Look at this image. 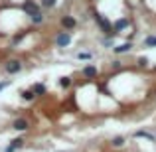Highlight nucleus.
Segmentation results:
<instances>
[{
  "label": "nucleus",
  "instance_id": "f8f14e48",
  "mask_svg": "<svg viewBox=\"0 0 156 152\" xmlns=\"http://www.w3.org/2000/svg\"><path fill=\"white\" fill-rule=\"evenodd\" d=\"M133 136L144 138V140H148V142H156V134H154V133H148V130H134Z\"/></svg>",
  "mask_w": 156,
  "mask_h": 152
},
{
  "label": "nucleus",
  "instance_id": "a211bd4d",
  "mask_svg": "<svg viewBox=\"0 0 156 152\" xmlns=\"http://www.w3.org/2000/svg\"><path fill=\"white\" fill-rule=\"evenodd\" d=\"M142 46L144 48H156V36H146L142 40Z\"/></svg>",
  "mask_w": 156,
  "mask_h": 152
},
{
  "label": "nucleus",
  "instance_id": "39448f33",
  "mask_svg": "<svg viewBox=\"0 0 156 152\" xmlns=\"http://www.w3.org/2000/svg\"><path fill=\"white\" fill-rule=\"evenodd\" d=\"M129 28H130V16H122V18H119V20L113 22V36L117 38L119 34L129 32Z\"/></svg>",
  "mask_w": 156,
  "mask_h": 152
},
{
  "label": "nucleus",
  "instance_id": "f257e3e1",
  "mask_svg": "<svg viewBox=\"0 0 156 152\" xmlns=\"http://www.w3.org/2000/svg\"><path fill=\"white\" fill-rule=\"evenodd\" d=\"M93 20H95V24L99 26V30L103 32L105 36H111V38H115V36H113V22H111L107 16H103L101 12H97V10H93Z\"/></svg>",
  "mask_w": 156,
  "mask_h": 152
},
{
  "label": "nucleus",
  "instance_id": "412c9836",
  "mask_svg": "<svg viewBox=\"0 0 156 152\" xmlns=\"http://www.w3.org/2000/svg\"><path fill=\"white\" fill-rule=\"evenodd\" d=\"M57 4V0H40V6L46 8V10H50V8H53Z\"/></svg>",
  "mask_w": 156,
  "mask_h": 152
},
{
  "label": "nucleus",
  "instance_id": "ddd939ff",
  "mask_svg": "<svg viewBox=\"0 0 156 152\" xmlns=\"http://www.w3.org/2000/svg\"><path fill=\"white\" fill-rule=\"evenodd\" d=\"M109 144H111V148H125L126 146V136H113Z\"/></svg>",
  "mask_w": 156,
  "mask_h": 152
},
{
  "label": "nucleus",
  "instance_id": "1a4fd4ad",
  "mask_svg": "<svg viewBox=\"0 0 156 152\" xmlns=\"http://www.w3.org/2000/svg\"><path fill=\"white\" fill-rule=\"evenodd\" d=\"M24 144H26V140H24L22 136H16V138H12L10 144H8L2 152H18L20 148H24Z\"/></svg>",
  "mask_w": 156,
  "mask_h": 152
},
{
  "label": "nucleus",
  "instance_id": "6ab92c4d",
  "mask_svg": "<svg viewBox=\"0 0 156 152\" xmlns=\"http://www.w3.org/2000/svg\"><path fill=\"white\" fill-rule=\"evenodd\" d=\"M30 22L34 24V26H40V24L44 22V12H38V14H34V16H30Z\"/></svg>",
  "mask_w": 156,
  "mask_h": 152
},
{
  "label": "nucleus",
  "instance_id": "6e6552de",
  "mask_svg": "<svg viewBox=\"0 0 156 152\" xmlns=\"http://www.w3.org/2000/svg\"><path fill=\"white\" fill-rule=\"evenodd\" d=\"M59 24H61V28H63V30H69V32L77 28V20L73 18L71 14H63L59 18Z\"/></svg>",
  "mask_w": 156,
  "mask_h": 152
},
{
  "label": "nucleus",
  "instance_id": "2eb2a0df",
  "mask_svg": "<svg viewBox=\"0 0 156 152\" xmlns=\"http://www.w3.org/2000/svg\"><path fill=\"white\" fill-rule=\"evenodd\" d=\"M26 36H28V30H22L20 34H14V36H12V42H10V48H16L24 38H26Z\"/></svg>",
  "mask_w": 156,
  "mask_h": 152
},
{
  "label": "nucleus",
  "instance_id": "7ed1b4c3",
  "mask_svg": "<svg viewBox=\"0 0 156 152\" xmlns=\"http://www.w3.org/2000/svg\"><path fill=\"white\" fill-rule=\"evenodd\" d=\"M81 77H83L87 83L97 81V79H99V67H97V65H93V63L83 65V67H81Z\"/></svg>",
  "mask_w": 156,
  "mask_h": 152
},
{
  "label": "nucleus",
  "instance_id": "f03ea898",
  "mask_svg": "<svg viewBox=\"0 0 156 152\" xmlns=\"http://www.w3.org/2000/svg\"><path fill=\"white\" fill-rule=\"evenodd\" d=\"M22 69H24V63L18 57H10V59L4 61V73L6 75H18Z\"/></svg>",
  "mask_w": 156,
  "mask_h": 152
},
{
  "label": "nucleus",
  "instance_id": "a878e982",
  "mask_svg": "<svg viewBox=\"0 0 156 152\" xmlns=\"http://www.w3.org/2000/svg\"><path fill=\"white\" fill-rule=\"evenodd\" d=\"M0 152H2V150H0Z\"/></svg>",
  "mask_w": 156,
  "mask_h": 152
},
{
  "label": "nucleus",
  "instance_id": "5701e85b",
  "mask_svg": "<svg viewBox=\"0 0 156 152\" xmlns=\"http://www.w3.org/2000/svg\"><path fill=\"white\" fill-rule=\"evenodd\" d=\"M77 59H91V57H93V53L91 51H77Z\"/></svg>",
  "mask_w": 156,
  "mask_h": 152
},
{
  "label": "nucleus",
  "instance_id": "4468645a",
  "mask_svg": "<svg viewBox=\"0 0 156 152\" xmlns=\"http://www.w3.org/2000/svg\"><path fill=\"white\" fill-rule=\"evenodd\" d=\"M20 95H22V99H24V101H28V103H32V101H36V99H38V97L34 95V91H32V87L22 89V91H20Z\"/></svg>",
  "mask_w": 156,
  "mask_h": 152
},
{
  "label": "nucleus",
  "instance_id": "0eeeda50",
  "mask_svg": "<svg viewBox=\"0 0 156 152\" xmlns=\"http://www.w3.org/2000/svg\"><path fill=\"white\" fill-rule=\"evenodd\" d=\"M30 126H32V122H30V118H26V117H16L14 121H12V129H14L16 133H26V130H30Z\"/></svg>",
  "mask_w": 156,
  "mask_h": 152
},
{
  "label": "nucleus",
  "instance_id": "20e7f679",
  "mask_svg": "<svg viewBox=\"0 0 156 152\" xmlns=\"http://www.w3.org/2000/svg\"><path fill=\"white\" fill-rule=\"evenodd\" d=\"M71 40H73V38H71V32H69V30H63V28H61V30L55 34L53 42H55V46L59 48V50H65V48H69Z\"/></svg>",
  "mask_w": 156,
  "mask_h": 152
},
{
  "label": "nucleus",
  "instance_id": "aec40b11",
  "mask_svg": "<svg viewBox=\"0 0 156 152\" xmlns=\"http://www.w3.org/2000/svg\"><path fill=\"white\" fill-rule=\"evenodd\" d=\"M101 42H103V46L107 48V50H113L115 48V38H111V36H105Z\"/></svg>",
  "mask_w": 156,
  "mask_h": 152
},
{
  "label": "nucleus",
  "instance_id": "393cba45",
  "mask_svg": "<svg viewBox=\"0 0 156 152\" xmlns=\"http://www.w3.org/2000/svg\"><path fill=\"white\" fill-rule=\"evenodd\" d=\"M93 2H97V0H93Z\"/></svg>",
  "mask_w": 156,
  "mask_h": 152
},
{
  "label": "nucleus",
  "instance_id": "b1692460",
  "mask_svg": "<svg viewBox=\"0 0 156 152\" xmlns=\"http://www.w3.org/2000/svg\"><path fill=\"white\" fill-rule=\"evenodd\" d=\"M10 85H12V79H4V81H0V93H2L6 87H10Z\"/></svg>",
  "mask_w": 156,
  "mask_h": 152
},
{
  "label": "nucleus",
  "instance_id": "423d86ee",
  "mask_svg": "<svg viewBox=\"0 0 156 152\" xmlns=\"http://www.w3.org/2000/svg\"><path fill=\"white\" fill-rule=\"evenodd\" d=\"M22 10H24V14L30 18V16L42 12V6H40V2H36V0H24L22 2Z\"/></svg>",
  "mask_w": 156,
  "mask_h": 152
},
{
  "label": "nucleus",
  "instance_id": "4be33fe9",
  "mask_svg": "<svg viewBox=\"0 0 156 152\" xmlns=\"http://www.w3.org/2000/svg\"><path fill=\"white\" fill-rule=\"evenodd\" d=\"M136 65L140 69H146L150 65V59H148V57H138V59H136Z\"/></svg>",
  "mask_w": 156,
  "mask_h": 152
},
{
  "label": "nucleus",
  "instance_id": "9b49d317",
  "mask_svg": "<svg viewBox=\"0 0 156 152\" xmlns=\"http://www.w3.org/2000/svg\"><path fill=\"white\" fill-rule=\"evenodd\" d=\"M30 87H32V91H34V95L38 97V99H42V97L48 95V87L44 83H32Z\"/></svg>",
  "mask_w": 156,
  "mask_h": 152
},
{
  "label": "nucleus",
  "instance_id": "dca6fc26",
  "mask_svg": "<svg viewBox=\"0 0 156 152\" xmlns=\"http://www.w3.org/2000/svg\"><path fill=\"white\" fill-rule=\"evenodd\" d=\"M111 69H113V73H121V71H125V63H122L121 59H113L111 61Z\"/></svg>",
  "mask_w": 156,
  "mask_h": 152
},
{
  "label": "nucleus",
  "instance_id": "9d476101",
  "mask_svg": "<svg viewBox=\"0 0 156 152\" xmlns=\"http://www.w3.org/2000/svg\"><path fill=\"white\" fill-rule=\"evenodd\" d=\"M133 48H134L133 40H129V42H125V44H119V46H115V48H113V53H115V55H125V53L133 51Z\"/></svg>",
  "mask_w": 156,
  "mask_h": 152
},
{
  "label": "nucleus",
  "instance_id": "f3484780",
  "mask_svg": "<svg viewBox=\"0 0 156 152\" xmlns=\"http://www.w3.org/2000/svg\"><path fill=\"white\" fill-rule=\"evenodd\" d=\"M73 85V77H59V87H63V89H69Z\"/></svg>",
  "mask_w": 156,
  "mask_h": 152
}]
</instances>
